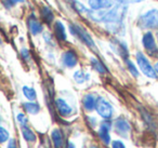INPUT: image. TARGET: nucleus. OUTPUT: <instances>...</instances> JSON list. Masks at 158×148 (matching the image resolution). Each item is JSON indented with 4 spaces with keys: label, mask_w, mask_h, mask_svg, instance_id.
I'll use <instances>...</instances> for the list:
<instances>
[{
    "label": "nucleus",
    "mask_w": 158,
    "mask_h": 148,
    "mask_svg": "<svg viewBox=\"0 0 158 148\" xmlns=\"http://www.w3.org/2000/svg\"><path fill=\"white\" fill-rule=\"evenodd\" d=\"M69 31L73 36H75L76 38H78L82 43H85L86 46H88L91 49H95V43L94 40L92 39V37L90 36V34L84 28V27L79 26L77 24H70L69 25Z\"/></svg>",
    "instance_id": "f257e3e1"
},
{
    "label": "nucleus",
    "mask_w": 158,
    "mask_h": 148,
    "mask_svg": "<svg viewBox=\"0 0 158 148\" xmlns=\"http://www.w3.org/2000/svg\"><path fill=\"white\" fill-rule=\"evenodd\" d=\"M7 148H18V145H16V142L14 141L13 138L9 139V142H8V145H7Z\"/></svg>",
    "instance_id": "cd10ccee"
},
{
    "label": "nucleus",
    "mask_w": 158,
    "mask_h": 148,
    "mask_svg": "<svg viewBox=\"0 0 158 148\" xmlns=\"http://www.w3.org/2000/svg\"><path fill=\"white\" fill-rule=\"evenodd\" d=\"M136 62H138V65L140 67L141 72L145 75L146 77L152 79L157 78V72H155V68L151 65L149 61L147 60V57L145 56L143 53L138 52L136 53Z\"/></svg>",
    "instance_id": "7ed1b4c3"
},
{
    "label": "nucleus",
    "mask_w": 158,
    "mask_h": 148,
    "mask_svg": "<svg viewBox=\"0 0 158 148\" xmlns=\"http://www.w3.org/2000/svg\"><path fill=\"white\" fill-rule=\"evenodd\" d=\"M21 53H22V56L24 57L25 60H29L31 59V55H29V52L27 49H22V51H21Z\"/></svg>",
    "instance_id": "c85d7f7f"
},
{
    "label": "nucleus",
    "mask_w": 158,
    "mask_h": 148,
    "mask_svg": "<svg viewBox=\"0 0 158 148\" xmlns=\"http://www.w3.org/2000/svg\"><path fill=\"white\" fill-rule=\"evenodd\" d=\"M110 48H112L118 55L123 56L125 60H128L127 59L128 57V50H127V47H126L125 43L118 41V40H113V41L110 42Z\"/></svg>",
    "instance_id": "ddd939ff"
},
{
    "label": "nucleus",
    "mask_w": 158,
    "mask_h": 148,
    "mask_svg": "<svg viewBox=\"0 0 158 148\" xmlns=\"http://www.w3.org/2000/svg\"><path fill=\"white\" fill-rule=\"evenodd\" d=\"M88 148H98V147H88Z\"/></svg>",
    "instance_id": "473e14b6"
},
{
    "label": "nucleus",
    "mask_w": 158,
    "mask_h": 148,
    "mask_svg": "<svg viewBox=\"0 0 158 148\" xmlns=\"http://www.w3.org/2000/svg\"><path fill=\"white\" fill-rule=\"evenodd\" d=\"M51 139L54 148H62L64 145V135L60 129H54L51 132Z\"/></svg>",
    "instance_id": "4468645a"
},
{
    "label": "nucleus",
    "mask_w": 158,
    "mask_h": 148,
    "mask_svg": "<svg viewBox=\"0 0 158 148\" xmlns=\"http://www.w3.org/2000/svg\"><path fill=\"white\" fill-rule=\"evenodd\" d=\"M24 108L31 115H37L40 111V106L36 102H26L24 103Z\"/></svg>",
    "instance_id": "a211bd4d"
},
{
    "label": "nucleus",
    "mask_w": 158,
    "mask_h": 148,
    "mask_svg": "<svg viewBox=\"0 0 158 148\" xmlns=\"http://www.w3.org/2000/svg\"><path fill=\"white\" fill-rule=\"evenodd\" d=\"M54 33H55L56 38L60 40V41H65L66 38H67V36H66V31H65V27H64V25L62 24V22H60V21L55 22Z\"/></svg>",
    "instance_id": "dca6fc26"
},
{
    "label": "nucleus",
    "mask_w": 158,
    "mask_h": 148,
    "mask_svg": "<svg viewBox=\"0 0 158 148\" xmlns=\"http://www.w3.org/2000/svg\"><path fill=\"white\" fill-rule=\"evenodd\" d=\"M138 25L143 29H158V10H151L140 16Z\"/></svg>",
    "instance_id": "f03ea898"
},
{
    "label": "nucleus",
    "mask_w": 158,
    "mask_h": 148,
    "mask_svg": "<svg viewBox=\"0 0 158 148\" xmlns=\"http://www.w3.org/2000/svg\"><path fill=\"white\" fill-rule=\"evenodd\" d=\"M27 24H28V28L29 31L31 33V35L37 36L39 34L42 33L44 31V27H42V24L35 18V15H31L27 21Z\"/></svg>",
    "instance_id": "9b49d317"
},
{
    "label": "nucleus",
    "mask_w": 158,
    "mask_h": 148,
    "mask_svg": "<svg viewBox=\"0 0 158 148\" xmlns=\"http://www.w3.org/2000/svg\"><path fill=\"white\" fill-rule=\"evenodd\" d=\"M155 72L158 74V62H157V63H156V65H155Z\"/></svg>",
    "instance_id": "2f4dec72"
},
{
    "label": "nucleus",
    "mask_w": 158,
    "mask_h": 148,
    "mask_svg": "<svg viewBox=\"0 0 158 148\" xmlns=\"http://www.w3.org/2000/svg\"><path fill=\"white\" fill-rule=\"evenodd\" d=\"M74 79L77 83H84L90 79V75L88 72H82V70H77L74 74Z\"/></svg>",
    "instance_id": "aec40b11"
},
{
    "label": "nucleus",
    "mask_w": 158,
    "mask_h": 148,
    "mask_svg": "<svg viewBox=\"0 0 158 148\" xmlns=\"http://www.w3.org/2000/svg\"><path fill=\"white\" fill-rule=\"evenodd\" d=\"M66 148H76V146H75V144L73 142H68L67 145H66Z\"/></svg>",
    "instance_id": "7c9ffc66"
},
{
    "label": "nucleus",
    "mask_w": 158,
    "mask_h": 148,
    "mask_svg": "<svg viewBox=\"0 0 158 148\" xmlns=\"http://www.w3.org/2000/svg\"><path fill=\"white\" fill-rule=\"evenodd\" d=\"M89 6L91 10L101 11V10L110 9L115 6L114 0H89Z\"/></svg>",
    "instance_id": "6e6552de"
},
{
    "label": "nucleus",
    "mask_w": 158,
    "mask_h": 148,
    "mask_svg": "<svg viewBox=\"0 0 158 148\" xmlns=\"http://www.w3.org/2000/svg\"><path fill=\"white\" fill-rule=\"evenodd\" d=\"M62 63L67 68L75 67L78 63V56H77L76 52L73 50H68L64 52L63 55H62Z\"/></svg>",
    "instance_id": "1a4fd4ad"
},
{
    "label": "nucleus",
    "mask_w": 158,
    "mask_h": 148,
    "mask_svg": "<svg viewBox=\"0 0 158 148\" xmlns=\"http://www.w3.org/2000/svg\"><path fill=\"white\" fill-rule=\"evenodd\" d=\"M10 139V133L7 129L3 126H0V144H3L6 142H9Z\"/></svg>",
    "instance_id": "4be33fe9"
},
{
    "label": "nucleus",
    "mask_w": 158,
    "mask_h": 148,
    "mask_svg": "<svg viewBox=\"0 0 158 148\" xmlns=\"http://www.w3.org/2000/svg\"><path fill=\"white\" fill-rule=\"evenodd\" d=\"M55 108H56L57 113L62 117H69L73 115V107L66 102L65 100L59 97L55 100Z\"/></svg>",
    "instance_id": "0eeeda50"
},
{
    "label": "nucleus",
    "mask_w": 158,
    "mask_h": 148,
    "mask_svg": "<svg viewBox=\"0 0 158 148\" xmlns=\"http://www.w3.org/2000/svg\"><path fill=\"white\" fill-rule=\"evenodd\" d=\"M22 91H23V94H24V96L29 101V102H35L36 98H37V93H36L35 89H33V88L25 85V87H23Z\"/></svg>",
    "instance_id": "6ab92c4d"
},
{
    "label": "nucleus",
    "mask_w": 158,
    "mask_h": 148,
    "mask_svg": "<svg viewBox=\"0 0 158 148\" xmlns=\"http://www.w3.org/2000/svg\"><path fill=\"white\" fill-rule=\"evenodd\" d=\"M126 64H127V68L129 69L130 74L133 77H135V78L139 77V72H138V68L135 67V65H134L130 60H126Z\"/></svg>",
    "instance_id": "5701e85b"
},
{
    "label": "nucleus",
    "mask_w": 158,
    "mask_h": 148,
    "mask_svg": "<svg viewBox=\"0 0 158 148\" xmlns=\"http://www.w3.org/2000/svg\"><path fill=\"white\" fill-rule=\"evenodd\" d=\"M90 62H91V65H92L93 69L97 70V72H100V74H106V72H108L107 68L105 67V65H104L101 61H99L97 57H91Z\"/></svg>",
    "instance_id": "f3484780"
},
{
    "label": "nucleus",
    "mask_w": 158,
    "mask_h": 148,
    "mask_svg": "<svg viewBox=\"0 0 158 148\" xmlns=\"http://www.w3.org/2000/svg\"><path fill=\"white\" fill-rule=\"evenodd\" d=\"M98 97L92 93H88L84 96L82 98V106L87 111H92L95 109V105H97Z\"/></svg>",
    "instance_id": "f8f14e48"
},
{
    "label": "nucleus",
    "mask_w": 158,
    "mask_h": 148,
    "mask_svg": "<svg viewBox=\"0 0 158 148\" xmlns=\"http://www.w3.org/2000/svg\"><path fill=\"white\" fill-rule=\"evenodd\" d=\"M142 43L143 47L148 51L149 53L153 54L154 52H157V47H156V42H155V38H154L153 34L151 31H147L146 34H144L142 38Z\"/></svg>",
    "instance_id": "9d476101"
},
{
    "label": "nucleus",
    "mask_w": 158,
    "mask_h": 148,
    "mask_svg": "<svg viewBox=\"0 0 158 148\" xmlns=\"http://www.w3.org/2000/svg\"><path fill=\"white\" fill-rule=\"evenodd\" d=\"M16 120H18V122L22 126L27 125V122H28V119H27V117L25 116V113H18V116H16Z\"/></svg>",
    "instance_id": "b1692460"
},
{
    "label": "nucleus",
    "mask_w": 158,
    "mask_h": 148,
    "mask_svg": "<svg viewBox=\"0 0 158 148\" xmlns=\"http://www.w3.org/2000/svg\"><path fill=\"white\" fill-rule=\"evenodd\" d=\"M95 110L99 113L100 117H102L104 120H110L114 115V108L110 105V103L104 97H98Z\"/></svg>",
    "instance_id": "20e7f679"
},
{
    "label": "nucleus",
    "mask_w": 158,
    "mask_h": 148,
    "mask_svg": "<svg viewBox=\"0 0 158 148\" xmlns=\"http://www.w3.org/2000/svg\"><path fill=\"white\" fill-rule=\"evenodd\" d=\"M115 2L121 3V5H127V3H134V2H140L143 0H114Z\"/></svg>",
    "instance_id": "bb28decb"
},
{
    "label": "nucleus",
    "mask_w": 158,
    "mask_h": 148,
    "mask_svg": "<svg viewBox=\"0 0 158 148\" xmlns=\"http://www.w3.org/2000/svg\"><path fill=\"white\" fill-rule=\"evenodd\" d=\"M112 148H126V146H125V144H123L121 141H119V139H116V141H113L112 142Z\"/></svg>",
    "instance_id": "a878e982"
},
{
    "label": "nucleus",
    "mask_w": 158,
    "mask_h": 148,
    "mask_svg": "<svg viewBox=\"0 0 158 148\" xmlns=\"http://www.w3.org/2000/svg\"><path fill=\"white\" fill-rule=\"evenodd\" d=\"M112 121L110 120H104L102 123L100 124L99 131H98V135H99L100 139L103 142L105 145H110V130H112Z\"/></svg>",
    "instance_id": "39448f33"
},
{
    "label": "nucleus",
    "mask_w": 158,
    "mask_h": 148,
    "mask_svg": "<svg viewBox=\"0 0 158 148\" xmlns=\"http://www.w3.org/2000/svg\"><path fill=\"white\" fill-rule=\"evenodd\" d=\"M18 2H23V0H5L3 3L7 8H11L13 6H15Z\"/></svg>",
    "instance_id": "393cba45"
},
{
    "label": "nucleus",
    "mask_w": 158,
    "mask_h": 148,
    "mask_svg": "<svg viewBox=\"0 0 158 148\" xmlns=\"http://www.w3.org/2000/svg\"><path fill=\"white\" fill-rule=\"evenodd\" d=\"M21 131H22L23 138H24L25 141L27 142V143H34V142H36V139H37V136H36L35 132H34V131L31 130V129L29 128L28 125L22 126Z\"/></svg>",
    "instance_id": "2eb2a0df"
},
{
    "label": "nucleus",
    "mask_w": 158,
    "mask_h": 148,
    "mask_svg": "<svg viewBox=\"0 0 158 148\" xmlns=\"http://www.w3.org/2000/svg\"><path fill=\"white\" fill-rule=\"evenodd\" d=\"M157 39H158V34H157Z\"/></svg>",
    "instance_id": "72a5a7b5"
},
{
    "label": "nucleus",
    "mask_w": 158,
    "mask_h": 148,
    "mask_svg": "<svg viewBox=\"0 0 158 148\" xmlns=\"http://www.w3.org/2000/svg\"><path fill=\"white\" fill-rule=\"evenodd\" d=\"M114 128L116 130L117 134L121 135V136H127L129 132L131 131V125H130L129 121L125 119L123 117H118L114 122Z\"/></svg>",
    "instance_id": "423d86ee"
},
{
    "label": "nucleus",
    "mask_w": 158,
    "mask_h": 148,
    "mask_svg": "<svg viewBox=\"0 0 158 148\" xmlns=\"http://www.w3.org/2000/svg\"><path fill=\"white\" fill-rule=\"evenodd\" d=\"M89 120H91V121L89 122V123H90L91 125H92V126H97V124H98V121H97V119H95V118H93V117H90V118H89Z\"/></svg>",
    "instance_id": "c756f323"
},
{
    "label": "nucleus",
    "mask_w": 158,
    "mask_h": 148,
    "mask_svg": "<svg viewBox=\"0 0 158 148\" xmlns=\"http://www.w3.org/2000/svg\"><path fill=\"white\" fill-rule=\"evenodd\" d=\"M41 16H42V18H44V22L48 23V24H50V23L53 21V18H54L53 12L51 11L48 7H44L41 9Z\"/></svg>",
    "instance_id": "412c9836"
}]
</instances>
